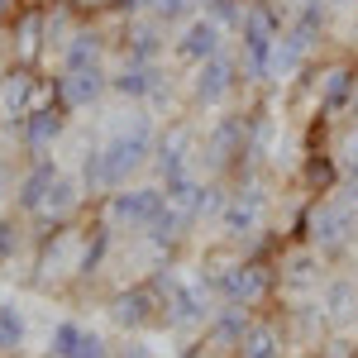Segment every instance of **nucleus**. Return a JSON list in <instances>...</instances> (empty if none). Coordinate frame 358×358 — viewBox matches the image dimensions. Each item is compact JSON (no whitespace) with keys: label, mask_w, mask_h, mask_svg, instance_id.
Returning a JSON list of instances; mask_svg holds the SVG:
<instances>
[{"label":"nucleus","mask_w":358,"mask_h":358,"mask_svg":"<svg viewBox=\"0 0 358 358\" xmlns=\"http://www.w3.org/2000/svg\"><path fill=\"white\" fill-rule=\"evenodd\" d=\"M229 48V29L215 24L210 15H196L187 24L177 29V38H172V62H182V67H201V62H210L215 53Z\"/></svg>","instance_id":"obj_11"},{"label":"nucleus","mask_w":358,"mask_h":358,"mask_svg":"<svg viewBox=\"0 0 358 358\" xmlns=\"http://www.w3.org/2000/svg\"><path fill=\"white\" fill-rule=\"evenodd\" d=\"M334 10H349V5H358V0H330Z\"/></svg>","instance_id":"obj_34"},{"label":"nucleus","mask_w":358,"mask_h":358,"mask_svg":"<svg viewBox=\"0 0 358 358\" xmlns=\"http://www.w3.org/2000/svg\"><path fill=\"white\" fill-rule=\"evenodd\" d=\"M110 96V72L106 67H82V72H57V106L67 110H91Z\"/></svg>","instance_id":"obj_15"},{"label":"nucleus","mask_w":358,"mask_h":358,"mask_svg":"<svg viewBox=\"0 0 358 358\" xmlns=\"http://www.w3.org/2000/svg\"><path fill=\"white\" fill-rule=\"evenodd\" d=\"M115 358H158L148 344H138V339H124V344H115Z\"/></svg>","instance_id":"obj_30"},{"label":"nucleus","mask_w":358,"mask_h":358,"mask_svg":"<svg viewBox=\"0 0 358 358\" xmlns=\"http://www.w3.org/2000/svg\"><path fill=\"white\" fill-rule=\"evenodd\" d=\"M354 234H358V210L349 201V192H325L310 206V215H306V248H315L320 258L344 253L354 244Z\"/></svg>","instance_id":"obj_6"},{"label":"nucleus","mask_w":358,"mask_h":358,"mask_svg":"<svg viewBox=\"0 0 358 358\" xmlns=\"http://www.w3.org/2000/svg\"><path fill=\"white\" fill-rule=\"evenodd\" d=\"M20 248H24V220H20V210L0 215V263H15Z\"/></svg>","instance_id":"obj_25"},{"label":"nucleus","mask_w":358,"mask_h":358,"mask_svg":"<svg viewBox=\"0 0 358 358\" xmlns=\"http://www.w3.org/2000/svg\"><path fill=\"white\" fill-rule=\"evenodd\" d=\"M67 358H115V344L106 339V334H96V330H82L77 334V349Z\"/></svg>","instance_id":"obj_28"},{"label":"nucleus","mask_w":358,"mask_h":358,"mask_svg":"<svg viewBox=\"0 0 358 358\" xmlns=\"http://www.w3.org/2000/svg\"><path fill=\"white\" fill-rule=\"evenodd\" d=\"M196 153H201V134H196L192 124L187 120L167 124L163 134H158V143H153V172H158V182L196 172Z\"/></svg>","instance_id":"obj_10"},{"label":"nucleus","mask_w":358,"mask_h":358,"mask_svg":"<svg viewBox=\"0 0 358 358\" xmlns=\"http://www.w3.org/2000/svg\"><path fill=\"white\" fill-rule=\"evenodd\" d=\"M315 306L325 315V330H354L358 325V277H325Z\"/></svg>","instance_id":"obj_14"},{"label":"nucleus","mask_w":358,"mask_h":358,"mask_svg":"<svg viewBox=\"0 0 358 358\" xmlns=\"http://www.w3.org/2000/svg\"><path fill=\"white\" fill-rule=\"evenodd\" d=\"M196 273H201V282L210 287V296L220 306H244V310H253V306H263V296L273 292L268 268L253 263V258H244L239 248H234L229 258H206Z\"/></svg>","instance_id":"obj_3"},{"label":"nucleus","mask_w":358,"mask_h":358,"mask_svg":"<svg viewBox=\"0 0 358 358\" xmlns=\"http://www.w3.org/2000/svg\"><path fill=\"white\" fill-rule=\"evenodd\" d=\"M86 325H77V320H57L53 334H48V358H67L72 349H77V334H82Z\"/></svg>","instance_id":"obj_27"},{"label":"nucleus","mask_w":358,"mask_h":358,"mask_svg":"<svg viewBox=\"0 0 358 358\" xmlns=\"http://www.w3.org/2000/svg\"><path fill=\"white\" fill-rule=\"evenodd\" d=\"M206 15L234 34V29H239V20H244V0H210V5H206Z\"/></svg>","instance_id":"obj_29"},{"label":"nucleus","mask_w":358,"mask_h":358,"mask_svg":"<svg viewBox=\"0 0 358 358\" xmlns=\"http://www.w3.org/2000/svg\"><path fill=\"white\" fill-rule=\"evenodd\" d=\"M354 101V62H339L320 77V115H344Z\"/></svg>","instance_id":"obj_21"},{"label":"nucleus","mask_w":358,"mask_h":358,"mask_svg":"<svg viewBox=\"0 0 358 358\" xmlns=\"http://www.w3.org/2000/svg\"><path fill=\"white\" fill-rule=\"evenodd\" d=\"M110 320L120 325L124 334H143V330H167V315H163V301H158V292L148 287V277L143 282H129V287H120L110 296Z\"/></svg>","instance_id":"obj_9"},{"label":"nucleus","mask_w":358,"mask_h":358,"mask_svg":"<svg viewBox=\"0 0 358 358\" xmlns=\"http://www.w3.org/2000/svg\"><path fill=\"white\" fill-rule=\"evenodd\" d=\"M110 38L101 29H72V38L62 43V72H82V67H106Z\"/></svg>","instance_id":"obj_17"},{"label":"nucleus","mask_w":358,"mask_h":358,"mask_svg":"<svg viewBox=\"0 0 358 358\" xmlns=\"http://www.w3.org/2000/svg\"><path fill=\"white\" fill-rule=\"evenodd\" d=\"M57 172H62V167H57L53 158H34V167H29L24 177H20V187H15V210H20V215H34V210H38L43 192L57 182Z\"/></svg>","instance_id":"obj_18"},{"label":"nucleus","mask_w":358,"mask_h":358,"mask_svg":"<svg viewBox=\"0 0 358 358\" xmlns=\"http://www.w3.org/2000/svg\"><path fill=\"white\" fill-rule=\"evenodd\" d=\"M24 349V310L15 301H0V358Z\"/></svg>","instance_id":"obj_23"},{"label":"nucleus","mask_w":358,"mask_h":358,"mask_svg":"<svg viewBox=\"0 0 358 358\" xmlns=\"http://www.w3.org/2000/svg\"><path fill=\"white\" fill-rule=\"evenodd\" d=\"M215 224H220L224 248H239V253H244V244H253L263 234V224H268V192H263L258 172L239 177L234 192H224V206L215 215Z\"/></svg>","instance_id":"obj_5"},{"label":"nucleus","mask_w":358,"mask_h":358,"mask_svg":"<svg viewBox=\"0 0 358 358\" xmlns=\"http://www.w3.org/2000/svg\"><path fill=\"white\" fill-rule=\"evenodd\" d=\"M282 15L273 10V0H248L244 5V20H239V67H244V82H268V62H273V48L282 38Z\"/></svg>","instance_id":"obj_4"},{"label":"nucleus","mask_w":358,"mask_h":358,"mask_svg":"<svg viewBox=\"0 0 358 358\" xmlns=\"http://www.w3.org/2000/svg\"><path fill=\"white\" fill-rule=\"evenodd\" d=\"M167 91H172V86H167L163 62H134V57H124L110 72V96H124V101H134V106L163 101Z\"/></svg>","instance_id":"obj_12"},{"label":"nucleus","mask_w":358,"mask_h":358,"mask_svg":"<svg viewBox=\"0 0 358 358\" xmlns=\"http://www.w3.org/2000/svg\"><path fill=\"white\" fill-rule=\"evenodd\" d=\"M153 143H158V129H153L148 106H134L120 115L101 138V192H120L143 167H153Z\"/></svg>","instance_id":"obj_1"},{"label":"nucleus","mask_w":358,"mask_h":358,"mask_svg":"<svg viewBox=\"0 0 358 358\" xmlns=\"http://www.w3.org/2000/svg\"><path fill=\"white\" fill-rule=\"evenodd\" d=\"M349 115L358 120V62H354V101H349Z\"/></svg>","instance_id":"obj_33"},{"label":"nucleus","mask_w":358,"mask_h":358,"mask_svg":"<svg viewBox=\"0 0 358 358\" xmlns=\"http://www.w3.org/2000/svg\"><path fill=\"white\" fill-rule=\"evenodd\" d=\"M239 82H244L239 53H234V48H224V53H215L210 62L192 67V77H187V101H192L196 110H220L224 101L239 91Z\"/></svg>","instance_id":"obj_8"},{"label":"nucleus","mask_w":358,"mask_h":358,"mask_svg":"<svg viewBox=\"0 0 358 358\" xmlns=\"http://www.w3.org/2000/svg\"><path fill=\"white\" fill-rule=\"evenodd\" d=\"M339 167L349 172V182H358V120L349 115V124H344V134H339Z\"/></svg>","instance_id":"obj_26"},{"label":"nucleus","mask_w":358,"mask_h":358,"mask_svg":"<svg viewBox=\"0 0 358 358\" xmlns=\"http://www.w3.org/2000/svg\"><path fill=\"white\" fill-rule=\"evenodd\" d=\"M10 5H15V0H0V10H10Z\"/></svg>","instance_id":"obj_36"},{"label":"nucleus","mask_w":358,"mask_h":358,"mask_svg":"<svg viewBox=\"0 0 358 358\" xmlns=\"http://www.w3.org/2000/svg\"><path fill=\"white\" fill-rule=\"evenodd\" d=\"M287 354V334L277 320H253L244 339L234 344V358H282Z\"/></svg>","instance_id":"obj_19"},{"label":"nucleus","mask_w":358,"mask_h":358,"mask_svg":"<svg viewBox=\"0 0 358 358\" xmlns=\"http://www.w3.org/2000/svg\"><path fill=\"white\" fill-rule=\"evenodd\" d=\"M306 5H310V0H273V10L282 15V20H292V15H296V10H306Z\"/></svg>","instance_id":"obj_31"},{"label":"nucleus","mask_w":358,"mask_h":358,"mask_svg":"<svg viewBox=\"0 0 358 358\" xmlns=\"http://www.w3.org/2000/svg\"><path fill=\"white\" fill-rule=\"evenodd\" d=\"M206 5L210 0H138V15H148V20H158L167 29H182L187 20L206 15Z\"/></svg>","instance_id":"obj_22"},{"label":"nucleus","mask_w":358,"mask_h":358,"mask_svg":"<svg viewBox=\"0 0 358 358\" xmlns=\"http://www.w3.org/2000/svg\"><path fill=\"white\" fill-rule=\"evenodd\" d=\"M29 91H34V77L29 72H10V77H0V101H5V110L10 115H29Z\"/></svg>","instance_id":"obj_24"},{"label":"nucleus","mask_w":358,"mask_h":358,"mask_svg":"<svg viewBox=\"0 0 358 358\" xmlns=\"http://www.w3.org/2000/svg\"><path fill=\"white\" fill-rule=\"evenodd\" d=\"M120 53L134 57V62H163L167 24L148 20V15H129V20H124V43H120Z\"/></svg>","instance_id":"obj_16"},{"label":"nucleus","mask_w":358,"mask_h":358,"mask_svg":"<svg viewBox=\"0 0 358 358\" xmlns=\"http://www.w3.org/2000/svg\"><path fill=\"white\" fill-rule=\"evenodd\" d=\"M320 282H325V268L315 248H301L282 263V292H320Z\"/></svg>","instance_id":"obj_20"},{"label":"nucleus","mask_w":358,"mask_h":358,"mask_svg":"<svg viewBox=\"0 0 358 358\" xmlns=\"http://www.w3.org/2000/svg\"><path fill=\"white\" fill-rule=\"evenodd\" d=\"M163 210H167V196L158 182H143V187H120V192L106 196V215L101 220L110 224L115 234L120 229H129V234H148L153 224L163 220Z\"/></svg>","instance_id":"obj_7"},{"label":"nucleus","mask_w":358,"mask_h":358,"mask_svg":"<svg viewBox=\"0 0 358 358\" xmlns=\"http://www.w3.org/2000/svg\"><path fill=\"white\" fill-rule=\"evenodd\" d=\"M5 182H10V177H5V163H0V196H5Z\"/></svg>","instance_id":"obj_35"},{"label":"nucleus","mask_w":358,"mask_h":358,"mask_svg":"<svg viewBox=\"0 0 358 358\" xmlns=\"http://www.w3.org/2000/svg\"><path fill=\"white\" fill-rule=\"evenodd\" d=\"M67 106H34L29 115H20V148H24L29 158H48L53 153V143L67 134Z\"/></svg>","instance_id":"obj_13"},{"label":"nucleus","mask_w":358,"mask_h":358,"mask_svg":"<svg viewBox=\"0 0 358 358\" xmlns=\"http://www.w3.org/2000/svg\"><path fill=\"white\" fill-rule=\"evenodd\" d=\"M115 0H72V10H82V15H101V10H110Z\"/></svg>","instance_id":"obj_32"},{"label":"nucleus","mask_w":358,"mask_h":358,"mask_svg":"<svg viewBox=\"0 0 358 358\" xmlns=\"http://www.w3.org/2000/svg\"><path fill=\"white\" fill-rule=\"evenodd\" d=\"M148 287H153L158 301H163L167 330L192 334V330H206V325H210L215 296H210V287L201 282V273H182V268H172V263H158V268L148 273Z\"/></svg>","instance_id":"obj_2"}]
</instances>
